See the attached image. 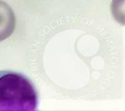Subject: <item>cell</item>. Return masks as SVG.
<instances>
[{"label":"cell","instance_id":"obj_2","mask_svg":"<svg viewBox=\"0 0 125 111\" xmlns=\"http://www.w3.org/2000/svg\"><path fill=\"white\" fill-rule=\"evenodd\" d=\"M16 27V17L11 7L0 0V42L8 38Z\"/></svg>","mask_w":125,"mask_h":111},{"label":"cell","instance_id":"obj_1","mask_svg":"<svg viewBox=\"0 0 125 111\" xmlns=\"http://www.w3.org/2000/svg\"><path fill=\"white\" fill-rule=\"evenodd\" d=\"M39 97L35 84L24 74L0 71V111L39 110Z\"/></svg>","mask_w":125,"mask_h":111}]
</instances>
